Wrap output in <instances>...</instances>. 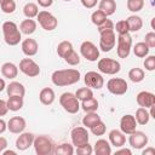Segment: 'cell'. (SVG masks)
I'll use <instances>...</instances> for the list:
<instances>
[{
    "label": "cell",
    "instance_id": "1",
    "mask_svg": "<svg viewBox=\"0 0 155 155\" xmlns=\"http://www.w3.org/2000/svg\"><path fill=\"white\" fill-rule=\"evenodd\" d=\"M81 74L78 69H59L54 70L51 75V81L54 86L58 87H64V86H70L80 81Z\"/></svg>",
    "mask_w": 155,
    "mask_h": 155
},
{
    "label": "cell",
    "instance_id": "2",
    "mask_svg": "<svg viewBox=\"0 0 155 155\" xmlns=\"http://www.w3.org/2000/svg\"><path fill=\"white\" fill-rule=\"evenodd\" d=\"M2 35L4 40L8 46H16L22 40V33L18 25L12 21H6L2 23Z\"/></svg>",
    "mask_w": 155,
    "mask_h": 155
},
{
    "label": "cell",
    "instance_id": "3",
    "mask_svg": "<svg viewBox=\"0 0 155 155\" xmlns=\"http://www.w3.org/2000/svg\"><path fill=\"white\" fill-rule=\"evenodd\" d=\"M33 147L38 155H51V154H54L56 144L53 143L52 138H50L48 136L41 134L34 138Z\"/></svg>",
    "mask_w": 155,
    "mask_h": 155
},
{
    "label": "cell",
    "instance_id": "4",
    "mask_svg": "<svg viewBox=\"0 0 155 155\" xmlns=\"http://www.w3.org/2000/svg\"><path fill=\"white\" fill-rule=\"evenodd\" d=\"M61 107L69 114H76L80 110V101L76 98L75 93L64 92L59 97Z\"/></svg>",
    "mask_w": 155,
    "mask_h": 155
},
{
    "label": "cell",
    "instance_id": "5",
    "mask_svg": "<svg viewBox=\"0 0 155 155\" xmlns=\"http://www.w3.org/2000/svg\"><path fill=\"white\" fill-rule=\"evenodd\" d=\"M116 45V35L114 29H107L99 31V46L98 48L103 52L111 51Z\"/></svg>",
    "mask_w": 155,
    "mask_h": 155
},
{
    "label": "cell",
    "instance_id": "6",
    "mask_svg": "<svg viewBox=\"0 0 155 155\" xmlns=\"http://www.w3.org/2000/svg\"><path fill=\"white\" fill-rule=\"evenodd\" d=\"M117 45H116V53L119 58H127L131 53L132 48V38L130 33L126 34H117L116 38Z\"/></svg>",
    "mask_w": 155,
    "mask_h": 155
},
{
    "label": "cell",
    "instance_id": "7",
    "mask_svg": "<svg viewBox=\"0 0 155 155\" xmlns=\"http://www.w3.org/2000/svg\"><path fill=\"white\" fill-rule=\"evenodd\" d=\"M36 19L40 24V27L46 30V31H52L57 28L58 25V19L48 11L46 10H42V11H39L38 16H36Z\"/></svg>",
    "mask_w": 155,
    "mask_h": 155
},
{
    "label": "cell",
    "instance_id": "8",
    "mask_svg": "<svg viewBox=\"0 0 155 155\" xmlns=\"http://www.w3.org/2000/svg\"><path fill=\"white\" fill-rule=\"evenodd\" d=\"M97 68L101 73L107 75H115L121 70V64L113 58H101L97 63Z\"/></svg>",
    "mask_w": 155,
    "mask_h": 155
},
{
    "label": "cell",
    "instance_id": "9",
    "mask_svg": "<svg viewBox=\"0 0 155 155\" xmlns=\"http://www.w3.org/2000/svg\"><path fill=\"white\" fill-rule=\"evenodd\" d=\"M80 53L88 62H97L99 58V48L90 40H86L80 45Z\"/></svg>",
    "mask_w": 155,
    "mask_h": 155
},
{
    "label": "cell",
    "instance_id": "10",
    "mask_svg": "<svg viewBox=\"0 0 155 155\" xmlns=\"http://www.w3.org/2000/svg\"><path fill=\"white\" fill-rule=\"evenodd\" d=\"M107 90L115 96H122L128 90V84L125 79L121 78H111L107 82Z\"/></svg>",
    "mask_w": 155,
    "mask_h": 155
},
{
    "label": "cell",
    "instance_id": "11",
    "mask_svg": "<svg viewBox=\"0 0 155 155\" xmlns=\"http://www.w3.org/2000/svg\"><path fill=\"white\" fill-rule=\"evenodd\" d=\"M70 139L74 147H80L82 144H86L90 142V134L86 127L84 126H78L74 127L70 132Z\"/></svg>",
    "mask_w": 155,
    "mask_h": 155
},
{
    "label": "cell",
    "instance_id": "12",
    "mask_svg": "<svg viewBox=\"0 0 155 155\" xmlns=\"http://www.w3.org/2000/svg\"><path fill=\"white\" fill-rule=\"evenodd\" d=\"M18 68H19V70L24 75H27L29 78H35V76H38L40 74V67H39V64L34 59H31V58H23L19 62Z\"/></svg>",
    "mask_w": 155,
    "mask_h": 155
},
{
    "label": "cell",
    "instance_id": "13",
    "mask_svg": "<svg viewBox=\"0 0 155 155\" xmlns=\"http://www.w3.org/2000/svg\"><path fill=\"white\" fill-rule=\"evenodd\" d=\"M84 82L91 90H101L103 87V85H104V79H103L101 73L91 70V71H87L85 74Z\"/></svg>",
    "mask_w": 155,
    "mask_h": 155
},
{
    "label": "cell",
    "instance_id": "14",
    "mask_svg": "<svg viewBox=\"0 0 155 155\" xmlns=\"http://www.w3.org/2000/svg\"><path fill=\"white\" fill-rule=\"evenodd\" d=\"M128 136H130L128 137V143H130V145L133 149H143L148 144V142H149L148 136L144 132H142V131L134 130Z\"/></svg>",
    "mask_w": 155,
    "mask_h": 155
},
{
    "label": "cell",
    "instance_id": "15",
    "mask_svg": "<svg viewBox=\"0 0 155 155\" xmlns=\"http://www.w3.org/2000/svg\"><path fill=\"white\" fill-rule=\"evenodd\" d=\"M27 127V121L22 116H13L7 121V130L11 133L19 134L22 133Z\"/></svg>",
    "mask_w": 155,
    "mask_h": 155
},
{
    "label": "cell",
    "instance_id": "16",
    "mask_svg": "<svg viewBox=\"0 0 155 155\" xmlns=\"http://www.w3.org/2000/svg\"><path fill=\"white\" fill-rule=\"evenodd\" d=\"M34 134L30 133V132H22L19 133V136L17 137L16 139V148L19 150V151H24L27 149H29L31 145H33V142H34Z\"/></svg>",
    "mask_w": 155,
    "mask_h": 155
},
{
    "label": "cell",
    "instance_id": "17",
    "mask_svg": "<svg viewBox=\"0 0 155 155\" xmlns=\"http://www.w3.org/2000/svg\"><path fill=\"white\" fill-rule=\"evenodd\" d=\"M137 127V121L134 119V115L131 114H125L120 119V131L124 132L125 134L132 133Z\"/></svg>",
    "mask_w": 155,
    "mask_h": 155
},
{
    "label": "cell",
    "instance_id": "18",
    "mask_svg": "<svg viewBox=\"0 0 155 155\" xmlns=\"http://www.w3.org/2000/svg\"><path fill=\"white\" fill-rule=\"evenodd\" d=\"M136 101H137V104L139 107L148 109V108L155 105V94L153 92H149V91H140L136 96Z\"/></svg>",
    "mask_w": 155,
    "mask_h": 155
},
{
    "label": "cell",
    "instance_id": "19",
    "mask_svg": "<svg viewBox=\"0 0 155 155\" xmlns=\"http://www.w3.org/2000/svg\"><path fill=\"white\" fill-rule=\"evenodd\" d=\"M21 48H22V52L27 56V57H33L38 53L39 51V45L36 42L35 39H31V38H28V39H24L21 44Z\"/></svg>",
    "mask_w": 155,
    "mask_h": 155
},
{
    "label": "cell",
    "instance_id": "20",
    "mask_svg": "<svg viewBox=\"0 0 155 155\" xmlns=\"http://www.w3.org/2000/svg\"><path fill=\"white\" fill-rule=\"evenodd\" d=\"M108 138H109L110 145H113L115 148L124 147L125 143H126V136L120 130H111L109 132V134H108Z\"/></svg>",
    "mask_w": 155,
    "mask_h": 155
},
{
    "label": "cell",
    "instance_id": "21",
    "mask_svg": "<svg viewBox=\"0 0 155 155\" xmlns=\"http://www.w3.org/2000/svg\"><path fill=\"white\" fill-rule=\"evenodd\" d=\"M93 153L96 155H110L111 154V145L107 139H97L93 145Z\"/></svg>",
    "mask_w": 155,
    "mask_h": 155
},
{
    "label": "cell",
    "instance_id": "22",
    "mask_svg": "<svg viewBox=\"0 0 155 155\" xmlns=\"http://www.w3.org/2000/svg\"><path fill=\"white\" fill-rule=\"evenodd\" d=\"M1 74L4 78L12 80V79L17 78V75H18V67L12 62H5L1 65Z\"/></svg>",
    "mask_w": 155,
    "mask_h": 155
},
{
    "label": "cell",
    "instance_id": "23",
    "mask_svg": "<svg viewBox=\"0 0 155 155\" xmlns=\"http://www.w3.org/2000/svg\"><path fill=\"white\" fill-rule=\"evenodd\" d=\"M6 92L7 96H19V97H24L25 94V87L23 84L18 82V81H12L6 86Z\"/></svg>",
    "mask_w": 155,
    "mask_h": 155
},
{
    "label": "cell",
    "instance_id": "24",
    "mask_svg": "<svg viewBox=\"0 0 155 155\" xmlns=\"http://www.w3.org/2000/svg\"><path fill=\"white\" fill-rule=\"evenodd\" d=\"M39 99L44 105H51L56 99L54 91L51 87H44L39 93Z\"/></svg>",
    "mask_w": 155,
    "mask_h": 155
},
{
    "label": "cell",
    "instance_id": "25",
    "mask_svg": "<svg viewBox=\"0 0 155 155\" xmlns=\"http://www.w3.org/2000/svg\"><path fill=\"white\" fill-rule=\"evenodd\" d=\"M36 22L33 19V18H27V19H23L19 24V30L22 34H25V35H31L35 33L36 30Z\"/></svg>",
    "mask_w": 155,
    "mask_h": 155
},
{
    "label": "cell",
    "instance_id": "26",
    "mask_svg": "<svg viewBox=\"0 0 155 155\" xmlns=\"http://www.w3.org/2000/svg\"><path fill=\"white\" fill-rule=\"evenodd\" d=\"M98 10L105 13V16H111L116 11V1L115 0H101L98 4Z\"/></svg>",
    "mask_w": 155,
    "mask_h": 155
},
{
    "label": "cell",
    "instance_id": "27",
    "mask_svg": "<svg viewBox=\"0 0 155 155\" xmlns=\"http://www.w3.org/2000/svg\"><path fill=\"white\" fill-rule=\"evenodd\" d=\"M126 22H127V25H128V30L130 31H139L143 27V19L142 17L137 16V15H131L126 18Z\"/></svg>",
    "mask_w": 155,
    "mask_h": 155
},
{
    "label": "cell",
    "instance_id": "28",
    "mask_svg": "<svg viewBox=\"0 0 155 155\" xmlns=\"http://www.w3.org/2000/svg\"><path fill=\"white\" fill-rule=\"evenodd\" d=\"M6 103H7L8 110L11 111H18L24 105L23 97H19V96H8V99L6 101Z\"/></svg>",
    "mask_w": 155,
    "mask_h": 155
},
{
    "label": "cell",
    "instance_id": "29",
    "mask_svg": "<svg viewBox=\"0 0 155 155\" xmlns=\"http://www.w3.org/2000/svg\"><path fill=\"white\" fill-rule=\"evenodd\" d=\"M134 119L137 121V125H147L150 120V115H149V111L147 110V108H143V107H139L137 110H136V115H134Z\"/></svg>",
    "mask_w": 155,
    "mask_h": 155
},
{
    "label": "cell",
    "instance_id": "30",
    "mask_svg": "<svg viewBox=\"0 0 155 155\" xmlns=\"http://www.w3.org/2000/svg\"><path fill=\"white\" fill-rule=\"evenodd\" d=\"M98 105H99V103H98L97 98L91 97V98H87V99L82 101L81 104H80V108L85 113H90V111H97L98 110Z\"/></svg>",
    "mask_w": 155,
    "mask_h": 155
},
{
    "label": "cell",
    "instance_id": "31",
    "mask_svg": "<svg viewBox=\"0 0 155 155\" xmlns=\"http://www.w3.org/2000/svg\"><path fill=\"white\" fill-rule=\"evenodd\" d=\"M101 119V116L97 114V111H90L86 113V115L82 117V125L86 128H91L93 125H96Z\"/></svg>",
    "mask_w": 155,
    "mask_h": 155
},
{
    "label": "cell",
    "instance_id": "32",
    "mask_svg": "<svg viewBox=\"0 0 155 155\" xmlns=\"http://www.w3.org/2000/svg\"><path fill=\"white\" fill-rule=\"evenodd\" d=\"M149 46L144 42V41H140V42H137L134 46H133V53L136 57L138 58H144L149 54Z\"/></svg>",
    "mask_w": 155,
    "mask_h": 155
},
{
    "label": "cell",
    "instance_id": "33",
    "mask_svg": "<svg viewBox=\"0 0 155 155\" xmlns=\"http://www.w3.org/2000/svg\"><path fill=\"white\" fill-rule=\"evenodd\" d=\"M144 78H145V73H144V70L140 69V68H132V69H130V71H128V79H130L132 82H134V84L142 82V81L144 80Z\"/></svg>",
    "mask_w": 155,
    "mask_h": 155
},
{
    "label": "cell",
    "instance_id": "34",
    "mask_svg": "<svg viewBox=\"0 0 155 155\" xmlns=\"http://www.w3.org/2000/svg\"><path fill=\"white\" fill-rule=\"evenodd\" d=\"M71 50H74V47H73V44L70 42V41H68V40H64V41H61L59 44H58V46H57V54L61 57V58H63L65 54H68Z\"/></svg>",
    "mask_w": 155,
    "mask_h": 155
},
{
    "label": "cell",
    "instance_id": "35",
    "mask_svg": "<svg viewBox=\"0 0 155 155\" xmlns=\"http://www.w3.org/2000/svg\"><path fill=\"white\" fill-rule=\"evenodd\" d=\"M23 13L27 18H35L39 13V7L34 2H28L23 7Z\"/></svg>",
    "mask_w": 155,
    "mask_h": 155
},
{
    "label": "cell",
    "instance_id": "36",
    "mask_svg": "<svg viewBox=\"0 0 155 155\" xmlns=\"http://www.w3.org/2000/svg\"><path fill=\"white\" fill-rule=\"evenodd\" d=\"M54 154H57V155H73L74 154V148L69 143H62L59 145H56Z\"/></svg>",
    "mask_w": 155,
    "mask_h": 155
},
{
    "label": "cell",
    "instance_id": "37",
    "mask_svg": "<svg viewBox=\"0 0 155 155\" xmlns=\"http://www.w3.org/2000/svg\"><path fill=\"white\" fill-rule=\"evenodd\" d=\"M107 18H108V16H105V13H103L101 10H96V11H93L92 15H91V22H92L96 27H98V25H101L102 23H104V22L107 21Z\"/></svg>",
    "mask_w": 155,
    "mask_h": 155
},
{
    "label": "cell",
    "instance_id": "38",
    "mask_svg": "<svg viewBox=\"0 0 155 155\" xmlns=\"http://www.w3.org/2000/svg\"><path fill=\"white\" fill-rule=\"evenodd\" d=\"M126 5H127L128 11H131L133 13H137V12H139V11L143 10V7H144V0H127Z\"/></svg>",
    "mask_w": 155,
    "mask_h": 155
},
{
    "label": "cell",
    "instance_id": "39",
    "mask_svg": "<svg viewBox=\"0 0 155 155\" xmlns=\"http://www.w3.org/2000/svg\"><path fill=\"white\" fill-rule=\"evenodd\" d=\"M75 96L80 102H82V101H85L87 98L93 97V91L87 86L86 87H81V88H78V91L75 92Z\"/></svg>",
    "mask_w": 155,
    "mask_h": 155
},
{
    "label": "cell",
    "instance_id": "40",
    "mask_svg": "<svg viewBox=\"0 0 155 155\" xmlns=\"http://www.w3.org/2000/svg\"><path fill=\"white\" fill-rule=\"evenodd\" d=\"M63 59H64V62L65 63H68L69 65H78L79 63H80V56L75 52V50H71L68 54H65L64 57H63Z\"/></svg>",
    "mask_w": 155,
    "mask_h": 155
},
{
    "label": "cell",
    "instance_id": "41",
    "mask_svg": "<svg viewBox=\"0 0 155 155\" xmlns=\"http://www.w3.org/2000/svg\"><path fill=\"white\" fill-rule=\"evenodd\" d=\"M0 7L4 13L10 15V13H13L16 10V2H15V0H5L0 4Z\"/></svg>",
    "mask_w": 155,
    "mask_h": 155
},
{
    "label": "cell",
    "instance_id": "42",
    "mask_svg": "<svg viewBox=\"0 0 155 155\" xmlns=\"http://www.w3.org/2000/svg\"><path fill=\"white\" fill-rule=\"evenodd\" d=\"M91 132H92V134H94V136H103L105 132H107V126H105V124L102 121V120H99L96 125H93L91 128Z\"/></svg>",
    "mask_w": 155,
    "mask_h": 155
},
{
    "label": "cell",
    "instance_id": "43",
    "mask_svg": "<svg viewBox=\"0 0 155 155\" xmlns=\"http://www.w3.org/2000/svg\"><path fill=\"white\" fill-rule=\"evenodd\" d=\"M114 30H116L117 34H126V33H130L126 19H121V21L116 22V24L114 25Z\"/></svg>",
    "mask_w": 155,
    "mask_h": 155
},
{
    "label": "cell",
    "instance_id": "44",
    "mask_svg": "<svg viewBox=\"0 0 155 155\" xmlns=\"http://www.w3.org/2000/svg\"><path fill=\"white\" fill-rule=\"evenodd\" d=\"M143 65H144V68H145V70H148V71H154L155 70V56H153V54H148L147 57H145V59H144V62H143Z\"/></svg>",
    "mask_w": 155,
    "mask_h": 155
},
{
    "label": "cell",
    "instance_id": "45",
    "mask_svg": "<svg viewBox=\"0 0 155 155\" xmlns=\"http://www.w3.org/2000/svg\"><path fill=\"white\" fill-rule=\"evenodd\" d=\"M92 153H93V148L90 143L76 147V154H79V155H91Z\"/></svg>",
    "mask_w": 155,
    "mask_h": 155
},
{
    "label": "cell",
    "instance_id": "46",
    "mask_svg": "<svg viewBox=\"0 0 155 155\" xmlns=\"http://www.w3.org/2000/svg\"><path fill=\"white\" fill-rule=\"evenodd\" d=\"M144 39H145L144 42L149 46V48H154V47H155V33H154V31L147 33Z\"/></svg>",
    "mask_w": 155,
    "mask_h": 155
},
{
    "label": "cell",
    "instance_id": "47",
    "mask_svg": "<svg viewBox=\"0 0 155 155\" xmlns=\"http://www.w3.org/2000/svg\"><path fill=\"white\" fill-rule=\"evenodd\" d=\"M97 29H98V33L102 31V30H107V29H114V23H113L110 19L107 18V21H105L104 23H102L101 25H98Z\"/></svg>",
    "mask_w": 155,
    "mask_h": 155
},
{
    "label": "cell",
    "instance_id": "48",
    "mask_svg": "<svg viewBox=\"0 0 155 155\" xmlns=\"http://www.w3.org/2000/svg\"><path fill=\"white\" fill-rule=\"evenodd\" d=\"M81 1V4H82V6L85 7V8H93L96 5H97V2H98V0H80Z\"/></svg>",
    "mask_w": 155,
    "mask_h": 155
},
{
    "label": "cell",
    "instance_id": "49",
    "mask_svg": "<svg viewBox=\"0 0 155 155\" xmlns=\"http://www.w3.org/2000/svg\"><path fill=\"white\" fill-rule=\"evenodd\" d=\"M8 111V108H7V103L6 101L4 99H0V117L1 116H5Z\"/></svg>",
    "mask_w": 155,
    "mask_h": 155
},
{
    "label": "cell",
    "instance_id": "50",
    "mask_svg": "<svg viewBox=\"0 0 155 155\" xmlns=\"http://www.w3.org/2000/svg\"><path fill=\"white\" fill-rule=\"evenodd\" d=\"M131 154H132L131 149H127V148H124V147H120L115 151V155H131Z\"/></svg>",
    "mask_w": 155,
    "mask_h": 155
},
{
    "label": "cell",
    "instance_id": "51",
    "mask_svg": "<svg viewBox=\"0 0 155 155\" xmlns=\"http://www.w3.org/2000/svg\"><path fill=\"white\" fill-rule=\"evenodd\" d=\"M36 1H38V5L44 8H47V7L52 6V4H53V0H36Z\"/></svg>",
    "mask_w": 155,
    "mask_h": 155
},
{
    "label": "cell",
    "instance_id": "52",
    "mask_svg": "<svg viewBox=\"0 0 155 155\" xmlns=\"http://www.w3.org/2000/svg\"><path fill=\"white\" fill-rule=\"evenodd\" d=\"M7 145H8L7 144V139L5 137H0V154H2V151L6 149Z\"/></svg>",
    "mask_w": 155,
    "mask_h": 155
},
{
    "label": "cell",
    "instance_id": "53",
    "mask_svg": "<svg viewBox=\"0 0 155 155\" xmlns=\"http://www.w3.org/2000/svg\"><path fill=\"white\" fill-rule=\"evenodd\" d=\"M142 155H155V148L148 147L142 151Z\"/></svg>",
    "mask_w": 155,
    "mask_h": 155
},
{
    "label": "cell",
    "instance_id": "54",
    "mask_svg": "<svg viewBox=\"0 0 155 155\" xmlns=\"http://www.w3.org/2000/svg\"><path fill=\"white\" fill-rule=\"evenodd\" d=\"M6 130H7V122L0 117V134H2Z\"/></svg>",
    "mask_w": 155,
    "mask_h": 155
},
{
    "label": "cell",
    "instance_id": "55",
    "mask_svg": "<svg viewBox=\"0 0 155 155\" xmlns=\"http://www.w3.org/2000/svg\"><path fill=\"white\" fill-rule=\"evenodd\" d=\"M5 88H6V82H5V80H4V79H1V78H0V92H2Z\"/></svg>",
    "mask_w": 155,
    "mask_h": 155
},
{
    "label": "cell",
    "instance_id": "56",
    "mask_svg": "<svg viewBox=\"0 0 155 155\" xmlns=\"http://www.w3.org/2000/svg\"><path fill=\"white\" fill-rule=\"evenodd\" d=\"M2 155H16V151H13V150H4Z\"/></svg>",
    "mask_w": 155,
    "mask_h": 155
},
{
    "label": "cell",
    "instance_id": "57",
    "mask_svg": "<svg viewBox=\"0 0 155 155\" xmlns=\"http://www.w3.org/2000/svg\"><path fill=\"white\" fill-rule=\"evenodd\" d=\"M2 1H5V0H0V4H1V2H2Z\"/></svg>",
    "mask_w": 155,
    "mask_h": 155
},
{
    "label": "cell",
    "instance_id": "58",
    "mask_svg": "<svg viewBox=\"0 0 155 155\" xmlns=\"http://www.w3.org/2000/svg\"><path fill=\"white\" fill-rule=\"evenodd\" d=\"M63 1H71V0H63Z\"/></svg>",
    "mask_w": 155,
    "mask_h": 155
}]
</instances>
